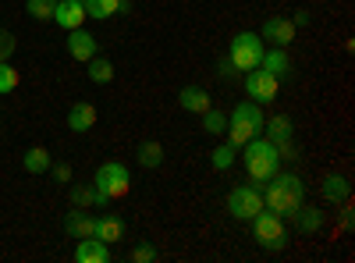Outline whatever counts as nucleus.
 I'll return each mask as SVG.
<instances>
[{
    "instance_id": "1",
    "label": "nucleus",
    "mask_w": 355,
    "mask_h": 263,
    "mask_svg": "<svg viewBox=\"0 0 355 263\" xmlns=\"http://www.w3.org/2000/svg\"><path fill=\"white\" fill-rule=\"evenodd\" d=\"M259 192H263V207L274 210L277 217H291L306 203V182L295 171H277L270 182L259 185Z\"/></svg>"
},
{
    "instance_id": "2",
    "label": "nucleus",
    "mask_w": 355,
    "mask_h": 263,
    "mask_svg": "<svg viewBox=\"0 0 355 263\" xmlns=\"http://www.w3.org/2000/svg\"><path fill=\"white\" fill-rule=\"evenodd\" d=\"M242 164H245V171H249V178H252V185H263V182H270L274 174L281 171V157H277V146L270 142V139H249L245 146H242Z\"/></svg>"
},
{
    "instance_id": "3",
    "label": "nucleus",
    "mask_w": 355,
    "mask_h": 263,
    "mask_svg": "<svg viewBox=\"0 0 355 263\" xmlns=\"http://www.w3.org/2000/svg\"><path fill=\"white\" fill-rule=\"evenodd\" d=\"M93 189H96V210H103L107 203L128 196L132 174H128V167H125L121 160H107V164H100L96 174H93Z\"/></svg>"
},
{
    "instance_id": "4",
    "label": "nucleus",
    "mask_w": 355,
    "mask_h": 263,
    "mask_svg": "<svg viewBox=\"0 0 355 263\" xmlns=\"http://www.w3.org/2000/svg\"><path fill=\"white\" fill-rule=\"evenodd\" d=\"M263 110H259V103H252V100H242L239 107H234L231 114H227V142H234L242 150V146L249 142V139H256L259 132H263Z\"/></svg>"
},
{
    "instance_id": "5",
    "label": "nucleus",
    "mask_w": 355,
    "mask_h": 263,
    "mask_svg": "<svg viewBox=\"0 0 355 263\" xmlns=\"http://www.w3.org/2000/svg\"><path fill=\"white\" fill-rule=\"evenodd\" d=\"M252 235H256V242L263 246V249H270V253H281L284 246H288V231H284V217H277L274 210H259L252 221Z\"/></svg>"
},
{
    "instance_id": "6",
    "label": "nucleus",
    "mask_w": 355,
    "mask_h": 263,
    "mask_svg": "<svg viewBox=\"0 0 355 263\" xmlns=\"http://www.w3.org/2000/svg\"><path fill=\"white\" fill-rule=\"evenodd\" d=\"M263 50H266V43L259 40V33H234L231 43H227V57H231V65L239 68V75L249 71V68H259Z\"/></svg>"
},
{
    "instance_id": "7",
    "label": "nucleus",
    "mask_w": 355,
    "mask_h": 263,
    "mask_svg": "<svg viewBox=\"0 0 355 263\" xmlns=\"http://www.w3.org/2000/svg\"><path fill=\"white\" fill-rule=\"evenodd\" d=\"M224 210L234 217V221H252L259 210H263V192L259 185H234L224 199Z\"/></svg>"
},
{
    "instance_id": "8",
    "label": "nucleus",
    "mask_w": 355,
    "mask_h": 263,
    "mask_svg": "<svg viewBox=\"0 0 355 263\" xmlns=\"http://www.w3.org/2000/svg\"><path fill=\"white\" fill-rule=\"evenodd\" d=\"M242 82H245V96L252 100V103H270V100H277V90H281V78L277 75H270L266 68H249V71H242Z\"/></svg>"
},
{
    "instance_id": "9",
    "label": "nucleus",
    "mask_w": 355,
    "mask_h": 263,
    "mask_svg": "<svg viewBox=\"0 0 355 263\" xmlns=\"http://www.w3.org/2000/svg\"><path fill=\"white\" fill-rule=\"evenodd\" d=\"M259 40H263V43H274V46H291V43H295V25H291V18H281V15L266 18L263 28H259Z\"/></svg>"
},
{
    "instance_id": "10",
    "label": "nucleus",
    "mask_w": 355,
    "mask_h": 263,
    "mask_svg": "<svg viewBox=\"0 0 355 263\" xmlns=\"http://www.w3.org/2000/svg\"><path fill=\"white\" fill-rule=\"evenodd\" d=\"M64 46H68V53L75 57V61H82V65H85V61H93L96 50H100L96 36H93V33H85V28H68Z\"/></svg>"
},
{
    "instance_id": "11",
    "label": "nucleus",
    "mask_w": 355,
    "mask_h": 263,
    "mask_svg": "<svg viewBox=\"0 0 355 263\" xmlns=\"http://www.w3.org/2000/svg\"><path fill=\"white\" fill-rule=\"evenodd\" d=\"M53 22L64 28H82V22H85V4L82 0H57L53 4Z\"/></svg>"
},
{
    "instance_id": "12",
    "label": "nucleus",
    "mask_w": 355,
    "mask_h": 263,
    "mask_svg": "<svg viewBox=\"0 0 355 263\" xmlns=\"http://www.w3.org/2000/svg\"><path fill=\"white\" fill-rule=\"evenodd\" d=\"M82 4H85V18H100V22L132 11V0H82Z\"/></svg>"
},
{
    "instance_id": "13",
    "label": "nucleus",
    "mask_w": 355,
    "mask_h": 263,
    "mask_svg": "<svg viewBox=\"0 0 355 263\" xmlns=\"http://www.w3.org/2000/svg\"><path fill=\"white\" fill-rule=\"evenodd\" d=\"M110 260V246L100 242L96 235H89V239H78L75 246V263H107Z\"/></svg>"
},
{
    "instance_id": "14",
    "label": "nucleus",
    "mask_w": 355,
    "mask_h": 263,
    "mask_svg": "<svg viewBox=\"0 0 355 263\" xmlns=\"http://www.w3.org/2000/svg\"><path fill=\"white\" fill-rule=\"evenodd\" d=\"M93 125H96V107L89 103V100L71 103V110H68V128L78 132V135H85V132H93Z\"/></svg>"
},
{
    "instance_id": "15",
    "label": "nucleus",
    "mask_w": 355,
    "mask_h": 263,
    "mask_svg": "<svg viewBox=\"0 0 355 263\" xmlns=\"http://www.w3.org/2000/svg\"><path fill=\"white\" fill-rule=\"evenodd\" d=\"M259 68H266V71L277 75V78H288V75H291V57H288V46H270V50H263Z\"/></svg>"
},
{
    "instance_id": "16",
    "label": "nucleus",
    "mask_w": 355,
    "mask_h": 263,
    "mask_svg": "<svg viewBox=\"0 0 355 263\" xmlns=\"http://www.w3.org/2000/svg\"><path fill=\"white\" fill-rule=\"evenodd\" d=\"M64 231H68V239H75V242H78V239H89V235L96 231V217L75 207V210L64 217Z\"/></svg>"
},
{
    "instance_id": "17",
    "label": "nucleus",
    "mask_w": 355,
    "mask_h": 263,
    "mask_svg": "<svg viewBox=\"0 0 355 263\" xmlns=\"http://www.w3.org/2000/svg\"><path fill=\"white\" fill-rule=\"evenodd\" d=\"M178 103H182V110H189V114H202V110L214 107L210 93H206L202 85H185V90L178 93Z\"/></svg>"
},
{
    "instance_id": "18",
    "label": "nucleus",
    "mask_w": 355,
    "mask_h": 263,
    "mask_svg": "<svg viewBox=\"0 0 355 263\" xmlns=\"http://www.w3.org/2000/svg\"><path fill=\"white\" fill-rule=\"evenodd\" d=\"M93 235H96L100 242H107V246L121 242V239H125V221L114 217V214H103V217H96V231H93Z\"/></svg>"
},
{
    "instance_id": "19",
    "label": "nucleus",
    "mask_w": 355,
    "mask_h": 263,
    "mask_svg": "<svg viewBox=\"0 0 355 263\" xmlns=\"http://www.w3.org/2000/svg\"><path fill=\"white\" fill-rule=\"evenodd\" d=\"M320 196L327 199V203H345V199L352 196V185H348L345 174H327V178H323V185H320Z\"/></svg>"
},
{
    "instance_id": "20",
    "label": "nucleus",
    "mask_w": 355,
    "mask_h": 263,
    "mask_svg": "<svg viewBox=\"0 0 355 263\" xmlns=\"http://www.w3.org/2000/svg\"><path fill=\"white\" fill-rule=\"evenodd\" d=\"M291 221H295V228H299V231H306V235H316V231L323 228V210H316V207H309V203H302V207L291 214Z\"/></svg>"
},
{
    "instance_id": "21",
    "label": "nucleus",
    "mask_w": 355,
    "mask_h": 263,
    "mask_svg": "<svg viewBox=\"0 0 355 263\" xmlns=\"http://www.w3.org/2000/svg\"><path fill=\"white\" fill-rule=\"evenodd\" d=\"M263 132L270 142H288V139H295V121L288 114H274L270 121H263Z\"/></svg>"
},
{
    "instance_id": "22",
    "label": "nucleus",
    "mask_w": 355,
    "mask_h": 263,
    "mask_svg": "<svg viewBox=\"0 0 355 263\" xmlns=\"http://www.w3.org/2000/svg\"><path fill=\"white\" fill-rule=\"evenodd\" d=\"M135 160L142 164V167H160L164 164V142H157V139H146V142H139L135 146Z\"/></svg>"
},
{
    "instance_id": "23",
    "label": "nucleus",
    "mask_w": 355,
    "mask_h": 263,
    "mask_svg": "<svg viewBox=\"0 0 355 263\" xmlns=\"http://www.w3.org/2000/svg\"><path fill=\"white\" fill-rule=\"evenodd\" d=\"M50 150L46 146H33V150H25V157H21V167L28 171V174H46L50 171Z\"/></svg>"
},
{
    "instance_id": "24",
    "label": "nucleus",
    "mask_w": 355,
    "mask_h": 263,
    "mask_svg": "<svg viewBox=\"0 0 355 263\" xmlns=\"http://www.w3.org/2000/svg\"><path fill=\"white\" fill-rule=\"evenodd\" d=\"M89 68V78H93V82H100V85H107V82H114V61H110V57H93V61H85Z\"/></svg>"
},
{
    "instance_id": "25",
    "label": "nucleus",
    "mask_w": 355,
    "mask_h": 263,
    "mask_svg": "<svg viewBox=\"0 0 355 263\" xmlns=\"http://www.w3.org/2000/svg\"><path fill=\"white\" fill-rule=\"evenodd\" d=\"M234 157H239V146H234V142H220L217 150L210 153V167L214 171H227L234 164Z\"/></svg>"
},
{
    "instance_id": "26",
    "label": "nucleus",
    "mask_w": 355,
    "mask_h": 263,
    "mask_svg": "<svg viewBox=\"0 0 355 263\" xmlns=\"http://www.w3.org/2000/svg\"><path fill=\"white\" fill-rule=\"evenodd\" d=\"M199 118H202V132H210V135H224V128H227V114H224V110L210 107V110H202Z\"/></svg>"
},
{
    "instance_id": "27",
    "label": "nucleus",
    "mask_w": 355,
    "mask_h": 263,
    "mask_svg": "<svg viewBox=\"0 0 355 263\" xmlns=\"http://www.w3.org/2000/svg\"><path fill=\"white\" fill-rule=\"evenodd\" d=\"M71 207H78V210H93L96 207V189L93 185H71Z\"/></svg>"
},
{
    "instance_id": "28",
    "label": "nucleus",
    "mask_w": 355,
    "mask_h": 263,
    "mask_svg": "<svg viewBox=\"0 0 355 263\" xmlns=\"http://www.w3.org/2000/svg\"><path fill=\"white\" fill-rule=\"evenodd\" d=\"M160 260V249L153 242H135L128 249V263H157Z\"/></svg>"
},
{
    "instance_id": "29",
    "label": "nucleus",
    "mask_w": 355,
    "mask_h": 263,
    "mask_svg": "<svg viewBox=\"0 0 355 263\" xmlns=\"http://www.w3.org/2000/svg\"><path fill=\"white\" fill-rule=\"evenodd\" d=\"M53 4L57 0H25V11L33 15L36 22H50L53 18Z\"/></svg>"
},
{
    "instance_id": "30",
    "label": "nucleus",
    "mask_w": 355,
    "mask_h": 263,
    "mask_svg": "<svg viewBox=\"0 0 355 263\" xmlns=\"http://www.w3.org/2000/svg\"><path fill=\"white\" fill-rule=\"evenodd\" d=\"M18 90V68H11L8 61H0V96H8Z\"/></svg>"
},
{
    "instance_id": "31",
    "label": "nucleus",
    "mask_w": 355,
    "mask_h": 263,
    "mask_svg": "<svg viewBox=\"0 0 355 263\" xmlns=\"http://www.w3.org/2000/svg\"><path fill=\"white\" fill-rule=\"evenodd\" d=\"M15 36L8 33V28H0V61H11V53H15Z\"/></svg>"
},
{
    "instance_id": "32",
    "label": "nucleus",
    "mask_w": 355,
    "mask_h": 263,
    "mask_svg": "<svg viewBox=\"0 0 355 263\" xmlns=\"http://www.w3.org/2000/svg\"><path fill=\"white\" fill-rule=\"evenodd\" d=\"M217 75H220V78H239V68L231 65V57H227V53L217 57Z\"/></svg>"
},
{
    "instance_id": "33",
    "label": "nucleus",
    "mask_w": 355,
    "mask_h": 263,
    "mask_svg": "<svg viewBox=\"0 0 355 263\" xmlns=\"http://www.w3.org/2000/svg\"><path fill=\"white\" fill-rule=\"evenodd\" d=\"M50 174H53V182H71V164H50Z\"/></svg>"
},
{
    "instance_id": "34",
    "label": "nucleus",
    "mask_w": 355,
    "mask_h": 263,
    "mask_svg": "<svg viewBox=\"0 0 355 263\" xmlns=\"http://www.w3.org/2000/svg\"><path fill=\"white\" fill-rule=\"evenodd\" d=\"M341 207H345V210H341V231H352V228H355V214H352V203L345 199Z\"/></svg>"
},
{
    "instance_id": "35",
    "label": "nucleus",
    "mask_w": 355,
    "mask_h": 263,
    "mask_svg": "<svg viewBox=\"0 0 355 263\" xmlns=\"http://www.w3.org/2000/svg\"><path fill=\"white\" fill-rule=\"evenodd\" d=\"M291 25H295V28H299V25H309V15H306V11H299V15L291 18Z\"/></svg>"
}]
</instances>
